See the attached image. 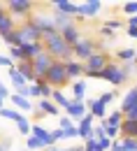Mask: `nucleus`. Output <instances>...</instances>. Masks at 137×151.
<instances>
[{
  "label": "nucleus",
  "instance_id": "nucleus-1",
  "mask_svg": "<svg viewBox=\"0 0 137 151\" xmlns=\"http://www.w3.org/2000/svg\"><path fill=\"white\" fill-rule=\"evenodd\" d=\"M109 63V54L107 51H95L88 60H84V77H91V79H98V75L107 68Z\"/></svg>",
  "mask_w": 137,
  "mask_h": 151
},
{
  "label": "nucleus",
  "instance_id": "nucleus-2",
  "mask_svg": "<svg viewBox=\"0 0 137 151\" xmlns=\"http://www.w3.org/2000/svg\"><path fill=\"white\" fill-rule=\"evenodd\" d=\"M33 7H35L33 0H7L5 2V12L14 21H19V19L28 21V17L33 14Z\"/></svg>",
  "mask_w": 137,
  "mask_h": 151
},
{
  "label": "nucleus",
  "instance_id": "nucleus-3",
  "mask_svg": "<svg viewBox=\"0 0 137 151\" xmlns=\"http://www.w3.org/2000/svg\"><path fill=\"white\" fill-rule=\"evenodd\" d=\"M44 81L51 86V88H63V86H67L70 84V79L65 75V63H60V60H54L51 63V68L47 70V75H44Z\"/></svg>",
  "mask_w": 137,
  "mask_h": 151
},
{
  "label": "nucleus",
  "instance_id": "nucleus-4",
  "mask_svg": "<svg viewBox=\"0 0 137 151\" xmlns=\"http://www.w3.org/2000/svg\"><path fill=\"white\" fill-rule=\"evenodd\" d=\"M30 23L37 28L39 33H42V37H47V35H56L58 33V28H56V23L51 21V14H44V12H35V14H30Z\"/></svg>",
  "mask_w": 137,
  "mask_h": 151
},
{
  "label": "nucleus",
  "instance_id": "nucleus-5",
  "mask_svg": "<svg viewBox=\"0 0 137 151\" xmlns=\"http://www.w3.org/2000/svg\"><path fill=\"white\" fill-rule=\"evenodd\" d=\"M98 79H105V81H109L112 86H121V84H126L128 81V77H126V72L121 70V63H107V68L102 70L98 75Z\"/></svg>",
  "mask_w": 137,
  "mask_h": 151
},
{
  "label": "nucleus",
  "instance_id": "nucleus-6",
  "mask_svg": "<svg viewBox=\"0 0 137 151\" xmlns=\"http://www.w3.org/2000/svg\"><path fill=\"white\" fill-rule=\"evenodd\" d=\"M98 42L95 40H91V37H81L72 47V51H75V60H79V63H84V60H88V58L93 56L95 51H98Z\"/></svg>",
  "mask_w": 137,
  "mask_h": 151
},
{
  "label": "nucleus",
  "instance_id": "nucleus-7",
  "mask_svg": "<svg viewBox=\"0 0 137 151\" xmlns=\"http://www.w3.org/2000/svg\"><path fill=\"white\" fill-rule=\"evenodd\" d=\"M16 33H19L21 44H33V42H42V33L30 23V21H21L16 23Z\"/></svg>",
  "mask_w": 137,
  "mask_h": 151
},
{
  "label": "nucleus",
  "instance_id": "nucleus-8",
  "mask_svg": "<svg viewBox=\"0 0 137 151\" xmlns=\"http://www.w3.org/2000/svg\"><path fill=\"white\" fill-rule=\"evenodd\" d=\"M51 63H54V58L49 56L47 51H42V54H37V56L30 60V65H33V72H35V77L37 79H44V75H47V70L51 68Z\"/></svg>",
  "mask_w": 137,
  "mask_h": 151
},
{
  "label": "nucleus",
  "instance_id": "nucleus-9",
  "mask_svg": "<svg viewBox=\"0 0 137 151\" xmlns=\"http://www.w3.org/2000/svg\"><path fill=\"white\" fill-rule=\"evenodd\" d=\"M93 121H95V119H93L88 112L77 121V135H79V139H84V142L95 139V137H93Z\"/></svg>",
  "mask_w": 137,
  "mask_h": 151
},
{
  "label": "nucleus",
  "instance_id": "nucleus-10",
  "mask_svg": "<svg viewBox=\"0 0 137 151\" xmlns=\"http://www.w3.org/2000/svg\"><path fill=\"white\" fill-rule=\"evenodd\" d=\"M58 35L63 37V42H65L67 47H75L79 40H81L79 26H75V21H72V23H67V26H63V28H58Z\"/></svg>",
  "mask_w": 137,
  "mask_h": 151
},
{
  "label": "nucleus",
  "instance_id": "nucleus-11",
  "mask_svg": "<svg viewBox=\"0 0 137 151\" xmlns=\"http://www.w3.org/2000/svg\"><path fill=\"white\" fill-rule=\"evenodd\" d=\"M102 9V2L100 0H84V2H77V14L84 17V19H93Z\"/></svg>",
  "mask_w": 137,
  "mask_h": 151
},
{
  "label": "nucleus",
  "instance_id": "nucleus-12",
  "mask_svg": "<svg viewBox=\"0 0 137 151\" xmlns=\"http://www.w3.org/2000/svg\"><path fill=\"white\" fill-rule=\"evenodd\" d=\"M51 9H56L60 14H67V17H77V2H72V0H54L51 2Z\"/></svg>",
  "mask_w": 137,
  "mask_h": 151
},
{
  "label": "nucleus",
  "instance_id": "nucleus-13",
  "mask_svg": "<svg viewBox=\"0 0 137 151\" xmlns=\"http://www.w3.org/2000/svg\"><path fill=\"white\" fill-rule=\"evenodd\" d=\"M9 102H12L14 109H19V112H33V109H35L33 100H28V98H23V95H19V93H9Z\"/></svg>",
  "mask_w": 137,
  "mask_h": 151
},
{
  "label": "nucleus",
  "instance_id": "nucleus-14",
  "mask_svg": "<svg viewBox=\"0 0 137 151\" xmlns=\"http://www.w3.org/2000/svg\"><path fill=\"white\" fill-rule=\"evenodd\" d=\"M118 135L121 137H133L137 139V119H123L118 126Z\"/></svg>",
  "mask_w": 137,
  "mask_h": 151
},
{
  "label": "nucleus",
  "instance_id": "nucleus-15",
  "mask_svg": "<svg viewBox=\"0 0 137 151\" xmlns=\"http://www.w3.org/2000/svg\"><path fill=\"white\" fill-rule=\"evenodd\" d=\"M14 68H16V72H19L28 84H35L37 81V77L33 72V65H30V60H21V63H14Z\"/></svg>",
  "mask_w": 137,
  "mask_h": 151
},
{
  "label": "nucleus",
  "instance_id": "nucleus-16",
  "mask_svg": "<svg viewBox=\"0 0 137 151\" xmlns=\"http://www.w3.org/2000/svg\"><path fill=\"white\" fill-rule=\"evenodd\" d=\"M65 75L70 81H77L84 77V65L79 63V60H70V63H65Z\"/></svg>",
  "mask_w": 137,
  "mask_h": 151
},
{
  "label": "nucleus",
  "instance_id": "nucleus-17",
  "mask_svg": "<svg viewBox=\"0 0 137 151\" xmlns=\"http://www.w3.org/2000/svg\"><path fill=\"white\" fill-rule=\"evenodd\" d=\"M84 114H86V105H84V102H75V100H70V105L65 107V116H70L72 121H79Z\"/></svg>",
  "mask_w": 137,
  "mask_h": 151
},
{
  "label": "nucleus",
  "instance_id": "nucleus-18",
  "mask_svg": "<svg viewBox=\"0 0 137 151\" xmlns=\"http://www.w3.org/2000/svg\"><path fill=\"white\" fill-rule=\"evenodd\" d=\"M21 51H23V60H33V58L44 51V44L42 42H33V44H21Z\"/></svg>",
  "mask_w": 137,
  "mask_h": 151
},
{
  "label": "nucleus",
  "instance_id": "nucleus-19",
  "mask_svg": "<svg viewBox=\"0 0 137 151\" xmlns=\"http://www.w3.org/2000/svg\"><path fill=\"white\" fill-rule=\"evenodd\" d=\"M133 107H137V88H135V86L123 95V100H121V114L130 112Z\"/></svg>",
  "mask_w": 137,
  "mask_h": 151
},
{
  "label": "nucleus",
  "instance_id": "nucleus-20",
  "mask_svg": "<svg viewBox=\"0 0 137 151\" xmlns=\"http://www.w3.org/2000/svg\"><path fill=\"white\" fill-rule=\"evenodd\" d=\"M86 88H88V81H84V79H77V81H72V100L75 102H84L86 100Z\"/></svg>",
  "mask_w": 137,
  "mask_h": 151
},
{
  "label": "nucleus",
  "instance_id": "nucleus-21",
  "mask_svg": "<svg viewBox=\"0 0 137 151\" xmlns=\"http://www.w3.org/2000/svg\"><path fill=\"white\" fill-rule=\"evenodd\" d=\"M37 112H42V114H51V116H58L60 114V109L51 102V100H44V98H39L37 100Z\"/></svg>",
  "mask_w": 137,
  "mask_h": 151
},
{
  "label": "nucleus",
  "instance_id": "nucleus-22",
  "mask_svg": "<svg viewBox=\"0 0 137 151\" xmlns=\"http://www.w3.org/2000/svg\"><path fill=\"white\" fill-rule=\"evenodd\" d=\"M14 28H16V21L5 12V14L0 17V37H2V35H7V33H12Z\"/></svg>",
  "mask_w": 137,
  "mask_h": 151
},
{
  "label": "nucleus",
  "instance_id": "nucleus-23",
  "mask_svg": "<svg viewBox=\"0 0 137 151\" xmlns=\"http://www.w3.org/2000/svg\"><path fill=\"white\" fill-rule=\"evenodd\" d=\"M49 100H51V102H54V105H56L58 109H65V107L70 105V100L65 98V93H63L60 88H54V91H51V98H49Z\"/></svg>",
  "mask_w": 137,
  "mask_h": 151
},
{
  "label": "nucleus",
  "instance_id": "nucleus-24",
  "mask_svg": "<svg viewBox=\"0 0 137 151\" xmlns=\"http://www.w3.org/2000/svg\"><path fill=\"white\" fill-rule=\"evenodd\" d=\"M7 72H9V81H12L14 91H19L21 86H28V81H26V79H23V77L19 75V72H16V68H9Z\"/></svg>",
  "mask_w": 137,
  "mask_h": 151
},
{
  "label": "nucleus",
  "instance_id": "nucleus-25",
  "mask_svg": "<svg viewBox=\"0 0 137 151\" xmlns=\"http://www.w3.org/2000/svg\"><path fill=\"white\" fill-rule=\"evenodd\" d=\"M116 58L123 60V63H133V58H135V47H123V49H118Z\"/></svg>",
  "mask_w": 137,
  "mask_h": 151
},
{
  "label": "nucleus",
  "instance_id": "nucleus-26",
  "mask_svg": "<svg viewBox=\"0 0 137 151\" xmlns=\"http://www.w3.org/2000/svg\"><path fill=\"white\" fill-rule=\"evenodd\" d=\"M121 121H123L121 109H116V112H112L109 116H105V119H102V123H105V126H114V128H118V126H121Z\"/></svg>",
  "mask_w": 137,
  "mask_h": 151
},
{
  "label": "nucleus",
  "instance_id": "nucleus-27",
  "mask_svg": "<svg viewBox=\"0 0 137 151\" xmlns=\"http://www.w3.org/2000/svg\"><path fill=\"white\" fill-rule=\"evenodd\" d=\"M0 116H2V119H9V121H14V123H16L19 119H23V114H21L19 109H14V107H2V109H0Z\"/></svg>",
  "mask_w": 137,
  "mask_h": 151
},
{
  "label": "nucleus",
  "instance_id": "nucleus-28",
  "mask_svg": "<svg viewBox=\"0 0 137 151\" xmlns=\"http://www.w3.org/2000/svg\"><path fill=\"white\" fill-rule=\"evenodd\" d=\"M121 12L130 19V17H137V0H126L123 5H121Z\"/></svg>",
  "mask_w": 137,
  "mask_h": 151
},
{
  "label": "nucleus",
  "instance_id": "nucleus-29",
  "mask_svg": "<svg viewBox=\"0 0 137 151\" xmlns=\"http://www.w3.org/2000/svg\"><path fill=\"white\" fill-rule=\"evenodd\" d=\"M118 144H121V151H137V139L133 137H118Z\"/></svg>",
  "mask_w": 137,
  "mask_h": 151
},
{
  "label": "nucleus",
  "instance_id": "nucleus-30",
  "mask_svg": "<svg viewBox=\"0 0 137 151\" xmlns=\"http://www.w3.org/2000/svg\"><path fill=\"white\" fill-rule=\"evenodd\" d=\"M30 135L44 142V139H47V135H49V130H47L44 126H39V123H33V126H30Z\"/></svg>",
  "mask_w": 137,
  "mask_h": 151
},
{
  "label": "nucleus",
  "instance_id": "nucleus-31",
  "mask_svg": "<svg viewBox=\"0 0 137 151\" xmlns=\"http://www.w3.org/2000/svg\"><path fill=\"white\" fill-rule=\"evenodd\" d=\"M2 42H5V44H9V47H21V40H19V33H16V28H14L12 33L2 35Z\"/></svg>",
  "mask_w": 137,
  "mask_h": 151
},
{
  "label": "nucleus",
  "instance_id": "nucleus-32",
  "mask_svg": "<svg viewBox=\"0 0 137 151\" xmlns=\"http://www.w3.org/2000/svg\"><path fill=\"white\" fill-rule=\"evenodd\" d=\"M35 84L39 86V98H44V100H49V98H51V91H54V88H51V86H49V84H47L44 79H37Z\"/></svg>",
  "mask_w": 137,
  "mask_h": 151
},
{
  "label": "nucleus",
  "instance_id": "nucleus-33",
  "mask_svg": "<svg viewBox=\"0 0 137 151\" xmlns=\"http://www.w3.org/2000/svg\"><path fill=\"white\" fill-rule=\"evenodd\" d=\"M26 149H28V151H37V149H44V144H42V139L28 135V137H26Z\"/></svg>",
  "mask_w": 137,
  "mask_h": 151
},
{
  "label": "nucleus",
  "instance_id": "nucleus-34",
  "mask_svg": "<svg viewBox=\"0 0 137 151\" xmlns=\"http://www.w3.org/2000/svg\"><path fill=\"white\" fill-rule=\"evenodd\" d=\"M16 128H19L21 135H30V121L23 116V119H19V121H16Z\"/></svg>",
  "mask_w": 137,
  "mask_h": 151
},
{
  "label": "nucleus",
  "instance_id": "nucleus-35",
  "mask_svg": "<svg viewBox=\"0 0 137 151\" xmlns=\"http://www.w3.org/2000/svg\"><path fill=\"white\" fill-rule=\"evenodd\" d=\"M102 26H105V28H109L112 33H114V30H118V28H126V23H121L118 19H107Z\"/></svg>",
  "mask_w": 137,
  "mask_h": 151
},
{
  "label": "nucleus",
  "instance_id": "nucleus-36",
  "mask_svg": "<svg viewBox=\"0 0 137 151\" xmlns=\"http://www.w3.org/2000/svg\"><path fill=\"white\" fill-rule=\"evenodd\" d=\"M116 91H105V93L100 95L98 98V102H102V105H105V107H107V105H109V102H112V100H114V98H116Z\"/></svg>",
  "mask_w": 137,
  "mask_h": 151
},
{
  "label": "nucleus",
  "instance_id": "nucleus-37",
  "mask_svg": "<svg viewBox=\"0 0 137 151\" xmlns=\"http://www.w3.org/2000/svg\"><path fill=\"white\" fill-rule=\"evenodd\" d=\"M7 56L12 58V60H16V63H21L23 60V51H21V47H9V54Z\"/></svg>",
  "mask_w": 137,
  "mask_h": 151
},
{
  "label": "nucleus",
  "instance_id": "nucleus-38",
  "mask_svg": "<svg viewBox=\"0 0 137 151\" xmlns=\"http://www.w3.org/2000/svg\"><path fill=\"white\" fill-rule=\"evenodd\" d=\"M77 126H70V128H65L63 130V139H77Z\"/></svg>",
  "mask_w": 137,
  "mask_h": 151
},
{
  "label": "nucleus",
  "instance_id": "nucleus-39",
  "mask_svg": "<svg viewBox=\"0 0 137 151\" xmlns=\"http://www.w3.org/2000/svg\"><path fill=\"white\" fill-rule=\"evenodd\" d=\"M70 126H75V121H72L70 116H60L58 119V128L60 130H65V128H70Z\"/></svg>",
  "mask_w": 137,
  "mask_h": 151
},
{
  "label": "nucleus",
  "instance_id": "nucleus-40",
  "mask_svg": "<svg viewBox=\"0 0 137 151\" xmlns=\"http://www.w3.org/2000/svg\"><path fill=\"white\" fill-rule=\"evenodd\" d=\"M81 147H84V151H100V149H98V142H95V139H88V142H84Z\"/></svg>",
  "mask_w": 137,
  "mask_h": 151
},
{
  "label": "nucleus",
  "instance_id": "nucleus-41",
  "mask_svg": "<svg viewBox=\"0 0 137 151\" xmlns=\"http://www.w3.org/2000/svg\"><path fill=\"white\" fill-rule=\"evenodd\" d=\"M28 93H30V98H37L39 100V86L37 84H28Z\"/></svg>",
  "mask_w": 137,
  "mask_h": 151
},
{
  "label": "nucleus",
  "instance_id": "nucleus-42",
  "mask_svg": "<svg viewBox=\"0 0 137 151\" xmlns=\"http://www.w3.org/2000/svg\"><path fill=\"white\" fill-rule=\"evenodd\" d=\"M93 137H95V139L105 137V130H102V126H93Z\"/></svg>",
  "mask_w": 137,
  "mask_h": 151
},
{
  "label": "nucleus",
  "instance_id": "nucleus-43",
  "mask_svg": "<svg viewBox=\"0 0 137 151\" xmlns=\"http://www.w3.org/2000/svg\"><path fill=\"white\" fill-rule=\"evenodd\" d=\"M0 95H2V98H5V100H7V98H9V88H7V86H5V81H2V79H0Z\"/></svg>",
  "mask_w": 137,
  "mask_h": 151
},
{
  "label": "nucleus",
  "instance_id": "nucleus-44",
  "mask_svg": "<svg viewBox=\"0 0 137 151\" xmlns=\"http://www.w3.org/2000/svg\"><path fill=\"white\" fill-rule=\"evenodd\" d=\"M126 35H128V37H133V40H137V28H133V26H126Z\"/></svg>",
  "mask_w": 137,
  "mask_h": 151
},
{
  "label": "nucleus",
  "instance_id": "nucleus-45",
  "mask_svg": "<svg viewBox=\"0 0 137 151\" xmlns=\"http://www.w3.org/2000/svg\"><path fill=\"white\" fill-rule=\"evenodd\" d=\"M100 35H102V37H107V40H112V37H114V33H112L109 28H105V26L100 28Z\"/></svg>",
  "mask_w": 137,
  "mask_h": 151
},
{
  "label": "nucleus",
  "instance_id": "nucleus-46",
  "mask_svg": "<svg viewBox=\"0 0 137 151\" xmlns=\"http://www.w3.org/2000/svg\"><path fill=\"white\" fill-rule=\"evenodd\" d=\"M121 70L126 72V77H130V75H133V70H135V68H133V63H126V65H121Z\"/></svg>",
  "mask_w": 137,
  "mask_h": 151
},
{
  "label": "nucleus",
  "instance_id": "nucleus-47",
  "mask_svg": "<svg viewBox=\"0 0 137 151\" xmlns=\"http://www.w3.org/2000/svg\"><path fill=\"white\" fill-rule=\"evenodd\" d=\"M123 116H126V119H137V107H133L130 112H126Z\"/></svg>",
  "mask_w": 137,
  "mask_h": 151
},
{
  "label": "nucleus",
  "instance_id": "nucleus-48",
  "mask_svg": "<svg viewBox=\"0 0 137 151\" xmlns=\"http://www.w3.org/2000/svg\"><path fill=\"white\" fill-rule=\"evenodd\" d=\"M60 151H84L81 144H72V147H67V149H60Z\"/></svg>",
  "mask_w": 137,
  "mask_h": 151
},
{
  "label": "nucleus",
  "instance_id": "nucleus-49",
  "mask_svg": "<svg viewBox=\"0 0 137 151\" xmlns=\"http://www.w3.org/2000/svg\"><path fill=\"white\" fill-rule=\"evenodd\" d=\"M109 151H121V144H118V139H114V142H112V149Z\"/></svg>",
  "mask_w": 137,
  "mask_h": 151
},
{
  "label": "nucleus",
  "instance_id": "nucleus-50",
  "mask_svg": "<svg viewBox=\"0 0 137 151\" xmlns=\"http://www.w3.org/2000/svg\"><path fill=\"white\" fill-rule=\"evenodd\" d=\"M128 26H133V28H137V17H130V19H128Z\"/></svg>",
  "mask_w": 137,
  "mask_h": 151
},
{
  "label": "nucleus",
  "instance_id": "nucleus-51",
  "mask_svg": "<svg viewBox=\"0 0 137 151\" xmlns=\"http://www.w3.org/2000/svg\"><path fill=\"white\" fill-rule=\"evenodd\" d=\"M42 151H60V147H44Z\"/></svg>",
  "mask_w": 137,
  "mask_h": 151
},
{
  "label": "nucleus",
  "instance_id": "nucleus-52",
  "mask_svg": "<svg viewBox=\"0 0 137 151\" xmlns=\"http://www.w3.org/2000/svg\"><path fill=\"white\" fill-rule=\"evenodd\" d=\"M133 68L137 70V47H135V58H133Z\"/></svg>",
  "mask_w": 137,
  "mask_h": 151
},
{
  "label": "nucleus",
  "instance_id": "nucleus-53",
  "mask_svg": "<svg viewBox=\"0 0 137 151\" xmlns=\"http://www.w3.org/2000/svg\"><path fill=\"white\" fill-rule=\"evenodd\" d=\"M5 14V2H0V17Z\"/></svg>",
  "mask_w": 137,
  "mask_h": 151
},
{
  "label": "nucleus",
  "instance_id": "nucleus-54",
  "mask_svg": "<svg viewBox=\"0 0 137 151\" xmlns=\"http://www.w3.org/2000/svg\"><path fill=\"white\" fill-rule=\"evenodd\" d=\"M2 107H5V98L0 95V109H2Z\"/></svg>",
  "mask_w": 137,
  "mask_h": 151
},
{
  "label": "nucleus",
  "instance_id": "nucleus-55",
  "mask_svg": "<svg viewBox=\"0 0 137 151\" xmlns=\"http://www.w3.org/2000/svg\"><path fill=\"white\" fill-rule=\"evenodd\" d=\"M135 88H137V86H135Z\"/></svg>",
  "mask_w": 137,
  "mask_h": 151
}]
</instances>
